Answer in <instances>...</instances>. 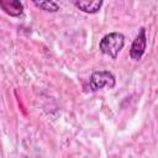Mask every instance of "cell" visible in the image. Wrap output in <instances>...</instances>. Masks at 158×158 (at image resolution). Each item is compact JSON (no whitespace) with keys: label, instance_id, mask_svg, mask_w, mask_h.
<instances>
[{"label":"cell","instance_id":"6da1fadb","mask_svg":"<svg viewBox=\"0 0 158 158\" xmlns=\"http://www.w3.org/2000/svg\"><path fill=\"white\" fill-rule=\"evenodd\" d=\"M123 46H125V36L121 32H110L100 40L99 49L101 51V53L115 59L123 48Z\"/></svg>","mask_w":158,"mask_h":158},{"label":"cell","instance_id":"3957f363","mask_svg":"<svg viewBox=\"0 0 158 158\" xmlns=\"http://www.w3.org/2000/svg\"><path fill=\"white\" fill-rule=\"evenodd\" d=\"M146 47H147V37H146V30L144 27L139 28V32L137 33L136 38L133 40L132 44H131V49H130V57L135 60H139L144 52H146Z\"/></svg>","mask_w":158,"mask_h":158},{"label":"cell","instance_id":"7a4b0ae2","mask_svg":"<svg viewBox=\"0 0 158 158\" xmlns=\"http://www.w3.org/2000/svg\"><path fill=\"white\" fill-rule=\"evenodd\" d=\"M115 85H116V78L109 70H96L90 75L89 79V86L91 91L100 90L104 86L112 89Z\"/></svg>","mask_w":158,"mask_h":158},{"label":"cell","instance_id":"5b68a950","mask_svg":"<svg viewBox=\"0 0 158 158\" xmlns=\"http://www.w3.org/2000/svg\"><path fill=\"white\" fill-rule=\"evenodd\" d=\"M74 6L86 14H96L102 6V0H73Z\"/></svg>","mask_w":158,"mask_h":158},{"label":"cell","instance_id":"8992f818","mask_svg":"<svg viewBox=\"0 0 158 158\" xmlns=\"http://www.w3.org/2000/svg\"><path fill=\"white\" fill-rule=\"evenodd\" d=\"M33 4H35V6H37L38 9L44 10V11H48V12H57V11L59 10V5H58L56 1H52V0H43V1H37V0H35Z\"/></svg>","mask_w":158,"mask_h":158},{"label":"cell","instance_id":"277c9868","mask_svg":"<svg viewBox=\"0 0 158 158\" xmlns=\"http://www.w3.org/2000/svg\"><path fill=\"white\" fill-rule=\"evenodd\" d=\"M0 7L12 17H20L23 12V5L19 0H0Z\"/></svg>","mask_w":158,"mask_h":158}]
</instances>
